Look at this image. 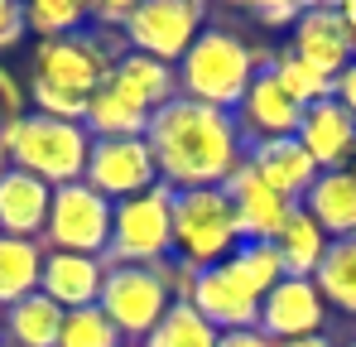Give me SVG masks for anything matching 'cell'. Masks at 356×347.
Wrapping results in <instances>:
<instances>
[{"label":"cell","mask_w":356,"mask_h":347,"mask_svg":"<svg viewBox=\"0 0 356 347\" xmlns=\"http://www.w3.org/2000/svg\"><path fill=\"white\" fill-rule=\"evenodd\" d=\"M145 145L159 164V183L174 193L183 188H222L245 164V140L236 130V116L174 97L169 107L149 116Z\"/></svg>","instance_id":"1"},{"label":"cell","mask_w":356,"mask_h":347,"mask_svg":"<svg viewBox=\"0 0 356 347\" xmlns=\"http://www.w3.org/2000/svg\"><path fill=\"white\" fill-rule=\"evenodd\" d=\"M275 63V49L265 44H245L236 29H217L207 24L193 49L178 63V97L188 102H202V107H217V111H236L245 87Z\"/></svg>","instance_id":"2"},{"label":"cell","mask_w":356,"mask_h":347,"mask_svg":"<svg viewBox=\"0 0 356 347\" xmlns=\"http://www.w3.org/2000/svg\"><path fill=\"white\" fill-rule=\"evenodd\" d=\"M0 150L10 155V164L34 178H44L49 188L77 183L92 155V135L87 125L72 121H49V116H0Z\"/></svg>","instance_id":"3"},{"label":"cell","mask_w":356,"mask_h":347,"mask_svg":"<svg viewBox=\"0 0 356 347\" xmlns=\"http://www.w3.org/2000/svg\"><path fill=\"white\" fill-rule=\"evenodd\" d=\"M241 246L236 208L227 198V188H183L174 193V256L212 270L222 265Z\"/></svg>","instance_id":"4"},{"label":"cell","mask_w":356,"mask_h":347,"mask_svg":"<svg viewBox=\"0 0 356 347\" xmlns=\"http://www.w3.org/2000/svg\"><path fill=\"white\" fill-rule=\"evenodd\" d=\"M164 256H174V188L154 183L111 208L106 265H159Z\"/></svg>","instance_id":"5"},{"label":"cell","mask_w":356,"mask_h":347,"mask_svg":"<svg viewBox=\"0 0 356 347\" xmlns=\"http://www.w3.org/2000/svg\"><path fill=\"white\" fill-rule=\"evenodd\" d=\"M120 54H130L120 29H92V34L82 29L67 39H44V44H34V77L92 97L97 87H106Z\"/></svg>","instance_id":"6"},{"label":"cell","mask_w":356,"mask_h":347,"mask_svg":"<svg viewBox=\"0 0 356 347\" xmlns=\"http://www.w3.org/2000/svg\"><path fill=\"white\" fill-rule=\"evenodd\" d=\"M202 29H207L202 0H135V15L125 24V44H130V54L178 68Z\"/></svg>","instance_id":"7"},{"label":"cell","mask_w":356,"mask_h":347,"mask_svg":"<svg viewBox=\"0 0 356 347\" xmlns=\"http://www.w3.org/2000/svg\"><path fill=\"white\" fill-rule=\"evenodd\" d=\"M111 198H102L97 188L63 183L54 188V208H49V227H44V251H72V256H106L111 246Z\"/></svg>","instance_id":"8"},{"label":"cell","mask_w":356,"mask_h":347,"mask_svg":"<svg viewBox=\"0 0 356 347\" xmlns=\"http://www.w3.org/2000/svg\"><path fill=\"white\" fill-rule=\"evenodd\" d=\"M169 304L174 299L159 285L154 265H111L106 285H102V299H97V309L111 318V328L135 347L154 333V323L169 314Z\"/></svg>","instance_id":"9"},{"label":"cell","mask_w":356,"mask_h":347,"mask_svg":"<svg viewBox=\"0 0 356 347\" xmlns=\"http://www.w3.org/2000/svg\"><path fill=\"white\" fill-rule=\"evenodd\" d=\"M82 183L97 188V193L111 198V203H125V198L149 193V188L159 183V164H154L145 135H135V140H92Z\"/></svg>","instance_id":"10"},{"label":"cell","mask_w":356,"mask_h":347,"mask_svg":"<svg viewBox=\"0 0 356 347\" xmlns=\"http://www.w3.org/2000/svg\"><path fill=\"white\" fill-rule=\"evenodd\" d=\"M289 54H298L308 68H318L323 77L337 82L356 63V44L342 20V5H303L298 24L289 29Z\"/></svg>","instance_id":"11"},{"label":"cell","mask_w":356,"mask_h":347,"mask_svg":"<svg viewBox=\"0 0 356 347\" xmlns=\"http://www.w3.org/2000/svg\"><path fill=\"white\" fill-rule=\"evenodd\" d=\"M327 323V299L318 294L313 280H294L284 275L280 285L260 299V333L270 343H294V338H313Z\"/></svg>","instance_id":"12"},{"label":"cell","mask_w":356,"mask_h":347,"mask_svg":"<svg viewBox=\"0 0 356 347\" xmlns=\"http://www.w3.org/2000/svg\"><path fill=\"white\" fill-rule=\"evenodd\" d=\"M294 140L308 150V160L323 174L347 169V160H352V150H356V121L337 97H327V102H318V107H308V111L298 116Z\"/></svg>","instance_id":"13"},{"label":"cell","mask_w":356,"mask_h":347,"mask_svg":"<svg viewBox=\"0 0 356 347\" xmlns=\"http://www.w3.org/2000/svg\"><path fill=\"white\" fill-rule=\"evenodd\" d=\"M222 188H227V198H232V208H236L241 241H275L280 227L289 222V213L298 208V203H289V198H280L275 188H265L250 164H241Z\"/></svg>","instance_id":"14"},{"label":"cell","mask_w":356,"mask_h":347,"mask_svg":"<svg viewBox=\"0 0 356 347\" xmlns=\"http://www.w3.org/2000/svg\"><path fill=\"white\" fill-rule=\"evenodd\" d=\"M245 164L255 169V178L265 183V188H275L280 198H289V203H303L308 198V188L318 183V164L308 160V150L298 145L294 135H284V140H260V145H245Z\"/></svg>","instance_id":"15"},{"label":"cell","mask_w":356,"mask_h":347,"mask_svg":"<svg viewBox=\"0 0 356 347\" xmlns=\"http://www.w3.org/2000/svg\"><path fill=\"white\" fill-rule=\"evenodd\" d=\"M188 304H193V309H197L217 333H241V328H255V323H260V299L241 285L227 265L202 270V275H197V289H193V299H188Z\"/></svg>","instance_id":"16"},{"label":"cell","mask_w":356,"mask_h":347,"mask_svg":"<svg viewBox=\"0 0 356 347\" xmlns=\"http://www.w3.org/2000/svg\"><path fill=\"white\" fill-rule=\"evenodd\" d=\"M106 256H72V251H49L44 256V280H39V294H49L63 314L72 309H92L102 299V285H106Z\"/></svg>","instance_id":"17"},{"label":"cell","mask_w":356,"mask_h":347,"mask_svg":"<svg viewBox=\"0 0 356 347\" xmlns=\"http://www.w3.org/2000/svg\"><path fill=\"white\" fill-rule=\"evenodd\" d=\"M236 130L245 145H260V140H284V135H294L298 130V107L280 92V82L270 77V72H260L250 87H245V97H241L236 111Z\"/></svg>","instance_id":"18"},{"label":"cell","mask_w":356,"mask_h":347,"mask_svg":"<svg viewBox=\"0 0 356 347\" xmlns=\"http://www.w3.org/2000/svg\"><path fill=\"white\" fill-rule=\"evenodd\" d=\"M49 208H54V188L34 174L15 169L0 178V236H24V241H44L49 227Z\"/></svg>","instance_id":"19"},{"label":"cell","mask_w":356,"mask_h":347,"mask_svg":"<svg viewBox=\"0 0 356 347\" xmlns=\"http://www.w3.org/2000/svg\"><path fill=\"white\" fill-rule=\"evenodd\" d=\"M106 87H116L130 107H140L145 116H154L159 107H169L178 97V72L159 58H145V54H120Z\"/></svg>","instance_id":"20"},{"label":"cell","mask_w":356,"mask_h":347,"mask_svg":"<svg viewBox=\"0 0 356 347\" xmlns=\"http://www.w3.org/2000/svg\"><path fill=\"white\" fill-rule=\"evenodd\" d=\"M318 227L327 231L332 241L356 236V178L347 169H327L318 174V183L308 188V198L298 203Z\"/></svg>","instance_id":"21"},{"label":"cell","mask_w":356,"mask_h":347,"mask_svg":"<svg viewBox=\"0 0 356 347\" xmlns=\"http://www.w3.org/2000/svg\"><path fill=\"white\" fill-rule=\"evenodd\" d=\"M327 246H332V236L318 227L303 208H294L289 222L275 236V251H280V261H284V275H294V280H313V275H318Z\"/></svg>","instance_id":"22"},{"label":"cell","mask_w":356,"mask_h":347,"mask_svg":"<svg viewBox=\"0 0 356 347\" xmlns=\"http://www.w3.org/2000/svg\"><path fill=\"white\" fill-rule=\"evenodd\" d=\"M44 241H24V236H0V309L39 294L44 280Z\"/></svg>","instance_id":"23"},{"label":"cell","mask_w":356,"mask_h":347,"mask_svg":"<svg viewBox=\"0 0 356 347\" xmlns=\"http://www.w3.org/2000/svg\"><path fill=\"white\" fill-rule=\"evenodd\" d=\"M63 309L49 294H29L5 309V347H58Z\"/></svg>","instance_id":"24"},{"label":"cell","mask_w":356,"mask_h":347,"mask_svg":"<svg viewBox=\"0 0 356 347\" xmlns=\"http://www.w3.org/2000/svg\"><path fill=\"white\" fill-rule=\"evenodd\" d=\"M82 125H87L92 140H135V135L149 130V116L140 111V107H130L116 87H97Z\"/></svg>","instance_id":"25"},{"label":"cell","mask_w":356,"mask_h":347,"mask_svg":"<svg viewBox=\"0 0 356 347\" xmlns=\"http://www.w3.org/2000/svg\"><path fill=\"white\" fill-rule=\"evenodd\" d=\"M318 294L327 299V309L337 314H356V236H342L327 246L318 275H313Z\"/></svg>","instance_id":"26"},{"label":"cell","mask_w":356,"mask_h":347,"mask_svg":"<svg viewBox=\"0 0 356 347\" xmlns=\"http://www.w3.org/2000/svg\"><path fill=\"white\" fill-rule=\"evenodd\" d=\"M265 72L280 82V92L294 102L298 111H308V107L327 102V97H332V87H337L332 77H323L318 68H308V63H303L298 54H289V49H275V63H270Z\"/></svg>","instance_id":"27"},{"label":"cell","mask_w":356,"mask_h":347,"mask_svg":"<svg viewBox=\"0 0 356 347\" xmlns=\"http://www.w3.org/2000/svg\"><path fill=\"white\" fill-rule=\"evenodd\" d=\"M232 275H236L241 285L250 289L255 299H265L270 289L284 280V261H280V251H275V241H241L236 251L222 261Z\"/></svg>","instance_id":"28"},{"label":"cell","mask_w":356,"mask_h":347,"mask_svg":"<svg viewBox=\"0 0 356 347\" xmlns=\"http://www.w3.org/2000/svg\"><path fill=\"white\" fill-rule=\"evenodd\" d=\"M140 347H222V333L193 304H169V314L154 323V333Z\"/></svg>","instance_id":"29"},{"label":"cell","mask_w":356,"mask_h":347,"mask_svg":"<svg viewBox=\"0 0 356 347\" xmlns=\"http://www.w3.org/2000/svg\"><path fill=\"white\" fill-rule=\"evenodd\" d=\"M92 20V10L82 0H29L24 5V29L44 44V39H67V34H82Z\"/></svg>","instance_id":"30"},{"label":"cell","mask_w":356,"mask_h":347,"mask_svg":"<svg viewBox=\"0 0 356 347\" xmlns=\"http://www.w3.org/2000/svg\"><path fill=\"white\" fill-rule=\"evenodd\" d=\"M58 347H125V338L111 328V318L92 304V309H72V314H63Z\"/></svg>","instance_id":"31"},{"label":"cell","mask_w":356,"mask_h":347,"mask_svg":"<svg viewBox=\"0 0 356 347\" xmlns=\"http://www.w3.org/2000/svg\"><path fill=\"white\" fill-rule=\"evenodd\" d=\"M29 102H34V116H49V121H72L82 125L87 121V107L92 97L87 92H72V87H54V82H29Z\"/></svg>","instance_id":"32"},{"label":"cell","mask_w":356,"mask_h":347,"mask_svg":"<svg viewBox=\"0 0 356 347\" xmlns=\"http://www.w3.org/2000/svg\"><path fill=\"white\" fill-rule=\"evenodd\" d=\"M154 275H159V285L169 289V299L174 304H188L193 299V289H197V265H188V261H178V256H164L159 265H154Z\"/></svg>","instance_id":"33"},{"label":"cell","mask_w":356,"mask_h":347,"mask_svg":"<svg viewBox=\"0 0 356 347\" xmlns=\"http://www.w3.org/2000/svg\"><path fill=\"white\" fill-rule=\"evenodd\" d=\"M298 15H303L298 0H260V5H255V20H260L265 29H294Z\"/></svg>","instance_id":"34"},{"label":"cell","mask_w":356,"mask_h":347,"mask_svg":"<svg viewBox=\"0 0 356 347\" xmlns=\"http://www.w3.org/2000/svg\"><path fill=\"white\" fill-rule=\"evenodd\" d=\"M24 5L19 0H0V54H10L19 39H24Z\"/></svg>","instance_id":"35"},{"label":"cell","mask_w":356,"mask_h":347,"mask_svg":"<svg viewBox=\"0 0 356 347\" xmlns=\"http://www.w3.org/2000/svg\"><path fill=\"white\" fill-rule=\"evenodd\" d=\"M130 15H135V0H106V5H92V24H97V29H120V34H125Z\"/></svg>","instance_id":"36"},{"label":"cell","mask_w":356,"mask_h":347,"mask_svg":"<svg viewBox=\"0 0 356 347\" xmlns=\"http://www.w3.org/2000/svg\"><path fill=\"white\" fill-rule=\"evenodd\" d=\"M24 102H29V87H19L15 72L0 63V116H24Z\"/></svg>","instance_id":"37"},{"label":"cell","mask_w":356,"mask_h":347,"mask_svg":"<svg viewBox=\"0 0 356 347\" xmlns=\"http://www.w3.org/2000/svg\"><path fill=\"white\" fill-rule=\"evenodd\" d=\"M332 97H337V102H342V107L352 111V121H356V63L347 68V72H342V77H337V87H332Z\"/></svg>","instance_id":"38"},{"label":"cell","mask_w":356,"mask_h":347,"mask_svg":"<svg viewBox=\"0 0 356 347\" xmlns=\"http://www.w3.org/2000/svg\"><path fill=\"white\" fill-rule=\"evenodd\" d=\"M222 347H280V343H270L260 328H241V333H222Z\"/></svg>","instance_id":"39"},{"label":"cell","mask_w":356,"mask_h":347,"mask_svg":"<svg viewBox=\"0 0 356 347\" xmlns=\"http://www.w3.org/2000/svg\"><path fill=\"white\" fill-rule=\"evenodd\" d=\"M280 347H337L327 333H313V338H294V343H280Z\"/></svg>","instance_id":"40"},{"label":"cell","mask_w":356,"mask_h":347,"mask_svg":"<svg viewBox=\"0 0 356 347\" xmlns=\"http://www.w3.org/2000/svg\"><path fill=\"white\" fill-rule=\"evenodd\" d=\"M342 20H347V29H352V44H356V0L342 5Z\"/></svg>","instance_id":"41"},{"label":"cell","mask_w":356,"mask_h":347,"mask_svg":"<svg viewBox=\"0 0 356 347\" xmlns=\"http://www.w3.org/2000/svg\"><path fill=\"white\" fill-rule=\"evenodd\" d=\"M5 174H10V155L0 150V178H5Z\"/></svg>","instance_id":"42"},{"label":"cell","mask_w":356,"mask_h":347,"mask_svg":"<svg viewBox=\"0 0 356 347\" xmlns=\"http://www.w3.org/2000/svg\"><path fill=\"white\" fill-rule=\"evenodd\" d=\"M347 174H352V178H356V150H352V160H347Z\"/></svg>","instance_id":"43"},{"label":"cell","mask_w":356,"mask_h":347,"mask_svg":"<svg viewBox=\"0 0 356 347\" xmlns=\"http://www.w3.org/2000/svg\"><path fill=\"white\" fill-rule=\"evenodd\" d=\"M0 347H5V309H0Z\"/></svg>","instance_id":"44"},{"label":"cell","mask_w":356,"mask_h":347,"mask_svg":"<svg viewBox=\"0 0 356 347\" xmlns=\"http://www.w3.org/2000/svg\"><path fill=\"white\" fill-rule=\"evenodd\" d=\"M342 347H356V338H352V343H342Z\"/></svg>","instance_id":"45"},{"label":"cell","mask_w":356,"mask_h":347,"mask_svg":"<svg viewBox=\"0 0 356 347\" xmlns=\"http://www.w3.org/2000/svg\"><path fill=\"white\" fill-rule=\"evenodd\" d=\"M125 347H135V343H125Z\"/></svg>","instance_id":"46"}]
</instances>
